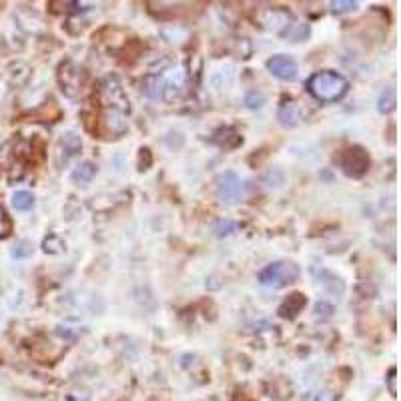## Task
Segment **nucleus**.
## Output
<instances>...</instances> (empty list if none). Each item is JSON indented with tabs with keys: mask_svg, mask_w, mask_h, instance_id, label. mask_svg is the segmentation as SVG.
Wrapping results in <instances>:
<instances>
[{
	"mask_svg": "<svg viewBox=\"0 0 401 401\" xmlns=\"http://www.w3.org/2000/svg\"><path fill=\"white\" fill-rule=\"evenodd\" d=\"M259 23L275 33H283L287 35V30L295 25L291 13L283 11V8H265L263 13L259 14Z\"/></svg>",
	"mask_w": 401,
	"mask_h": 401,
	"instance_id": "39448f33",
	"label": "nucleus"
},
{
	"mask_svg": "<svg viewBox=\"0 0 401 401\" xmlns=\"http://www.w3.org/2000/svg\"><path fill=\"white\" fill-rule=\"evenodd\" d=\"M97 175V167L93 165V163H81L73 173V179L76 182H91L93 181V177Z\"/></svg>",
	"mask_w": 401,
	"mask_h": 401,
	"instance_id": "9b49d317",
	"label": "nucleus"
},
{
	"mask_svg": "<svg viewBox=\"0 0 401 401\" xmlns=\"http://www.w3.org/2000/svg\"><path fill=\"white\" fill-rule=\"evenodd\" d=\"M267 69L281 81H295L297 79V62L287 54H275L267 61Z\"/></svg>",
	"mask_w": 401,
	"mask_h": 401,
	"instance_id": "423d86ee",
	"label": "nucleus"
},
{
	"mask_svg": "<svg viewBox=\"0 0 401 401\" xmlns=\"http://www.w3.org/2000/svg\"><path fill=\"white\" fill-rule=\"evenodd\" d=\"M303 119V110L295 103H287L279 109V121L283 127H297Z\"/></svg>",
	"mask_w": 401,
	"mask_h": 401,
	"instance_id": "1a4fd4ad",
	"label": "nucleus"
},
{
	"mask_svg": "<svg viewBox=\"0 0 401 401\" xmlns=\"http://www.w3.org/2000/svg\"><path fill=\"white\" fill-rule=\"evenodd\" d=\"M305 303H307V299H305L301 293H293V295H289V297L281 303L279 315L285 317V319H293L297 313L303 311Z\"/></svg>",
	"mask_w": 401,
	"mask_h": 401,
	"instance_id": "6e6552de",
	"label": "nucleus"
},
{
	"mask_svg": "<svg viewBox=\"0 0 401 401\" xmlns=\"http://www.w3.org/2000/svg\"><path fill=\"white\" fill-rule=\"evenodd\" d=\"M11 229H13V223H11V219H8V215H6L4 207L0 205V239H2V237H6V235L11 233Z\"/></svg>",
	"mask_w": 401,
	"mask_h": 401,
	"instance_id": "2eb2a0df",
	"label": "nucleus"
},
{
	"mask_svg": "<svg viewBox=\"0 0 401 401\" xmlns=\"http://www.w3.org/2000/svg\"><path fill=\"white\" fill-rule=\"evenodd\" d=\"M13 207L16 211H30L35 207V197L28 191H16L13 194Z\"/></svg>",
	"mask_w": 401,
	"mask_h": 401,
	"instance_id": "f8f14e48",
	"label": "nucleus"
},
{
	"mask_svg": "<svg viewBox=\"0 0 401 401\" xmlns=\"http://www.w3.org/2000/svg\"><path fill=\"white\" fill-rule=\"evenodd\" d=\"M245 103L251 107V109H259V107H263V103H265V97L261 95V93H257V91H251L247 98H245Z\"/></svg>",
	"mask_w": 401,
	"mask_h": 401,
	"instance_id": "dca6fc26",
	"label": "nucleus"
},
{
	"mask_svg": "<svg viewBox=\"0 0 401 401\" xmlns=\"http://www.w3.org/2000/svg\"><path fill=\"white\" fill-rule=\"evenodd\" d=\"M385 95H388V98L383 97V95L379 98V110H381V112H391V110L395 109V91H393V88H388Z\"/></svg>",
	"mask_w": 401,
	"mask_h": 401,
	"instance_id": "ddd939ff",
	"label": "nucleus"
},
{
	"mask_svg": "<svg viewBox=\"0 0 401 401\" xmlns=\"http://www.w3.org/2000/svg\"><path fill=\"white\" fill-rule=\"evenodd\" d=\"M61 151L62 155H64V163L69 161L71 157H74L76 153H81V149H83V143H81V139L76 136L74 133H66L61 136Z\"/></svg>",
	"mask_w": 401,
	"mask_h": 401,
	"instance_id": "9d476101",
	"label": "nucleus"
},
{
	"mask_svg": "<svg viewBox=\"0 0 401 401\" xmlns=\"http://www.w3.org/2000/svg\"><path fill=\"white\" fill-rule=\"evenodd\" d=\"M61 85L62 91H64L69 97H74V95L81 91V85H83V71H81L79 66H74L73 62H66V64L62 66Z\"/></svg>",
	"mask_w": 401,
	"mask_h": 401,
	"instance_id": "0eeeda50",
	"label": "nucleus"
},
{
	"mask_svg": "<svg viewBox=\"0 0 401 401\" xmlns=\"http://www.w3.org/2000/svg\"><path fill=\"white\" fill-rule=\"evenodd\" d=\"M217 194H219V199L223 203H229V205L237 203V201H241L243 185H241L239 175L233 173V170L223 173L219 177V181H217Z\"/></svg>",
	"mask_w": 401,
	"mask_h": 401,
	"instance_id": "20e7f679",
	"label": "nucleus"
},
{
	"mask_svg": "<svg viewBox=\"0 0 401 401\" xmlns=\"http://www.w3.org/2000/svg\"><path fill=\"white\" fill-rule=\"evenodd\" d=\"M315 401H335V397H333L331 393H327V391H325V393H321V395H317V400H315Z\"/></svg>",
	"mask_w": 401,
	"mask_h": 401,
	"instance_id": "6ab92c4d",
	"label": "nucleus"
},
{
	"mask_svg": "<svg viewBox=\"0 0 401 401\" xmlns=\"http://www.w3.org/2000/svg\"><path fill=\"white\" fill-rule=\"evenodd\" d=\"M13 255L14 257H28V255H30V243H26V241H21V243L14 245Z\"/></svg>",
	"mask_w": 401,
	"mask_h": 401,
	"instance_id": "a211bd4d",
	"label": "nucleus"
},
{
	"mask_svg": "<svg viewBox=\"0 0 401 401\" xmlns=\"http://www.w3.org/2000/svg\"><path fill=\"white\" fill-rule=\"evenodd\" d=\"M335 163L347 177H353V179L364 177L371 167V158L361 146H347V149L339 151L335 157Z\"/></svg>",
	"mask_w": 401,
	"mask_h": 401,
	"instance_id": "f03ea898",
	"label": "nucleus"
},
{
	"mask_svg": "<svg viewBox=\"0 0 401 401\" xmlns=\"http://www.w3.org/2000/svg\"><path fill=\"white\" fill-rule=\"evenodd\" d=\"M235 229H237V225H235L233 221L223 219L215 225V235H217V237H225V235H231V233H235Z\"/></svg>",
	"mask_w": 401,
	"mask_h": 401,
	"instance_id": "4468645a",
	"label": "nucleus"
},
{
	"mask_svg": "<svg viewBox=\"0 0 401 401\" xmlns=\"http://www.w3.org/2000/svg\"><path fill=\"white\" fill-rule=\"evenodd\" d=\"M297 277H299V267L295 263L279 261V263H271L259 273V283L265 287L281 289L293 281H297Z\"/></svg>",
	"mask_w": 401,
	"mask_h": 401,
	"instance_id": "7ed1b4c3",
	"label": "nucleus"
},
{
	"mask_svg": "<svg viewBox=\"0 0 401 401\" xmlns=\"http://www.w3.org/2000/svg\"><path fill=\"white\" fill-rule=\"evenodd\" d=\"M307 91L311 97H315L321 103H337L349 91V83L345 76L333 71H321L315 73L307 81Z\"/></svg>",
	"mask_w": 401,
	"mask_h": 401,
	"instance_id": "f257e3e1",
	"label": "nucleus"
},
{
	"mask_svg": "<svg viewBox=\"0 0 401 401\" xmlns=\"http://www.w3.org/2000/svg\"><path fill=\"white\" fill-rule=\"evenodd\" d=\"M331 8H333V13H349L353 8H357V2H351V0H347V2H331Z\"/></svg>",
	"mask_w": 401,
	"mask_h": 401,
	"instance_id": "f3484780",
	"label": "nucleus"
}]
</instances>
